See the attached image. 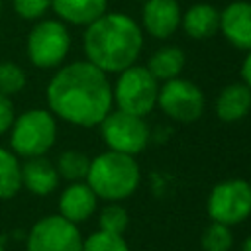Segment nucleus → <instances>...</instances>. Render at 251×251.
Returning <instances> with one entry per match:
<instances>
[{
	"label": "nucleus",
	"instance_id": "f257e3e1",
	"mask_svg": "<svg viewBox=\"0 0 251 251\" xmlns=\"http://www.w3.org/2000/svg\"><path fill=\"white\" fill-rule=\"evenodd\" d=\"M45 98L55 118L78 127L98 126L114 106L108 75L86 59L59 67L47 84Z\"/></svg>",
	"mask_w": 251,
	"mask_h": 251
},
{
	"label": "nucleus",
	"instance_id": "f03ea898",
	"mask_svg": "<svg viewBox=\"0 0 251 251\" xmlns=\"http://www.w3.org/2000/svg\"><path fill=\"white\" fill-rule=\"evenodd\" d=\"M82 49L88 63L106 75H118L120 71L135 65L137 57L141 55V25L127 14L104 12L86 25Z\"/></svg>",
	"mask_w": 251,
	"mask_h": 251
},
{
	"label": "nucleus",
	"instance_id": "7ed1b4c3",
	"mask_svg": "<svg viewBox=\"0 0 251 251\" xmlns=\"http://www.w3.org/2000/svg\"><path fill=\"white\" fill-rule=\"evenodd\" d=\"M84 180L98 198L106 202H122L137 190L141 171L135 157L108 149L90 159Z\"/></svg>",
	"mask_w": 251,
	"mask_h": 251
},
{
	"label": "nucleus",
	"instance_id": "20e7f679",
	"mask_svg": "<svg viewBox=\"0 0 251 251\" xmlns=\"http://www.w3.org/2000/svg\"><path fill=\"white\" fill-rule=\"evenodd\" d=\"M57 139V122L49 110L31 108L14 118L10 127V147L18 157H41Z\"/></svg>",
	"mask_w": 251,
	"mask_h": 251
},
{
	"label": "nucleus",
	"instance_id": "39448f33",
	"mask_svg": "<svg viewBox=\"0 0 251 251\" xmlns=\"http://www.w3.org/2000/svg\"><path fill=\"white\" fill-rule=\"evenodd\" d=\"M159 96V80L147 71V67L131 65L118 73L112 86L114 106L122 112L145 118L155 106Z\"/></svg>",
	"mask_w": 251,
	"mask_h": 251
},
{
	"label": "nucleus",
	"instance_id": "423d86ee",
	"mask_svg": "<svg viewBox=\"0 0 251 251\" xmlns=\"http://www.w3.org/2000/svg\"><path fill=\"white\" fill-rule=\"evenodd\" d=\"M27 57L37 69H57L69 55L71 35L61 20H41L27 35Z\"/></svg>",
	"mask_w": 251,
	"mask_h": 251
},
{
	"label": "nucleus",
	"instance_id": "0eeeda50",
	"mask_svg": "<svg viewBox=\"0 0 251 251\" xmlns=\"http://www.w3.org/2000/svg\"><path fill=\"white\" fill-rule=\"evenodd\" d=\"M100 135L110 151L126 153L135 157L141 153L151 137L149 126L141 116L127 114L122 110H110L108 116L98 124Z\"/></svg>",
	"mask_w": 251,
	"mask_h": 251
},
{
	"label": "nucleus",
	"instance_id": "6e6552de",
	"mask_svg": "<svg viewBox=\"0 0 251 251\" xmlns=\"http://www.w3.org/2000/svg\"><path fill=\"white\" fill-rule=\"evenodd\" d=\"M206 210L212 222L229 227L241 224L251 216V184L243 178H227L216 184L208 194Z\"/></svg>",
	"mask_w": 251,
	"mask_h": 251
},
{
	"label": "nucleus",
	"instance_id": "1a4fd4ad",
	"mask_svg": "<svg viewBox=\"0 0 251 251\" xmlns=\"http://www.w3.org/2000/svg\"><path fill=\"white\" fill-rule=\"evenodd\" d=\"M157 106L171 120L180 124H192L204 114L206 98L200 86H196L192 80L175 76L159 84Z\"/></svg>",
	"mask_w": 251,
	"mask_h": 251
},
{
	"label": "nucleus",
	"instance_id": "9d476101",
	"mask_svg": "<svg viewBox=\"0 0 251 251\" xmlns=\"http://www.w3.org/2000/svg\"><path fill=\"white\" fill-rule=\"evenodd\" d=\"M82 233L76 224L65 220L61 214L37 220L29 233L25 251H80Z\"/></svg>",
	"mask_w": 251,
	"mask_h": 251
},
{
	"label": "nucleus",
	"instance_id": "9b49d317",
	"mask_svg": "<svg viewBox=\"0 0 251 251\" xmlns=\"http://www.w3.org/2000/svg\"><path fill=\"white\" fill-rule=\"evenodd\" d=\"M180 6L176 0H145L141 25L155 39H167L180 27Z\"/></svg>",
	"mask_w": 251,
	"mask_h": 251
},
{
	"label": "nucleus",
	"instance_id": "f8f14e48",
	"mask_svg": "<svg viewBox=\"0 0 251 251\" xmlns=\"http://www.w3.org/2000/svg\"><path fill=\"white\" fill-rule=\"evenodd\" d=\"M229 45L251 51V2L235 0L220 12V29Z\"/></svg>",
	"mask_w": 251,
	"mask_h": 251
},
{
	"label": "nucleus",
	"instance_id": "ddd939ff",
	"mask_svg": "<svg viewBox=\"0 0 251 251\" xmlns=\"http://www.w3.org/2000/svg\"><path fill=\"white\" fill-rule=\"evenodd\" d=\"M96 204L98 196L86 184V180L69 182V186L59 196V214L73 224H80L94 214Z\"/></svg>",
	"mask_w": 251,
	"mask_h": 251
},
{
	"label": "nucleus",
	"instance_id": "4468645a",
	"mask_svg": "<svg viewBox=\"0 0 251 251\" xmlns=\"http://www.w3.org/2000/svg\"><path fill=\"white\" fill-rule=\"evenodd\" d=\"M59 173L45 157H29L22 165V186L35 196H47L59 186Z\"/></svg>",
	"mask_w": 251,
	"mask_h": 251
},
{
	"label": "nucleus",
	"instance_id": "2eb2a0df",
	"mask_svg": "<svg viewBox=\"0 0 251 251\" xmlns=\"http://www.w3.org/2000/svg\"><path fill=\"white\" fill-rule=\"evenodd\" d=\"M180 27L192 39H210L220 29V10L208 2H196L180 16Z\"/></svg>",
	"mask_w": 251,
	"mask_h": 251
},
{
	"label": "nucleus",
	"instance_id": "dca6fc26",
	"mask_svg": "<svg viewBox=\"0 0 251 251\" xmlns=\"http://www.w3.org/2000/svg\"><path fill=\"white\" fill-rule=\"evenodd\" d=\"M216 116L226 122L233 124L243 120L251 112V88L243 82H231L227 84L214 102Z\"/></svg>",
	"mask_w": 251,
	"mask_h": 251
},
{
	"label": "nucleus",
	"instance_id": "f3484780",
	"mask_svg": "<svg viewBox=\"0 0 251 251\" xmlns=\"http://www.w3.org/2000/svg\"><path fill=\"white\" fill-rule=\"evenodd\" d=\"M51 10L63 24L86 27L108 12V0H51Z\"/></svg>",
	"mask_w": 251,
	"mask_h": 251
},
{
	"label": "nucleus",
	"instance_id": "a211bd4d",
	"mask_svg": "<svg viewBox=\"0 0 251 251\" xmlns=\"http://www.w3.org/2000/svg\"><path fill=\"white\" fill-rule=\"evenodd\" d=\"M186 57L184 51L176 45H165L159 47L147 61V71L157 78V80H171L175 76H180L182 69H184Z\"/></svg>",
	"mask_w": 251,
	"mask_h": 251
},
{
	"label": "nucleus",
	"instance_id": "6ab92c4d",
	"mask_svg": "<svg viewBox=\"0 0 251 251\" xmlns=\"http://www.w3.org/2000/svg\"><path fill=\"white\" fill-rule=\"evenodd\" d=\"M22 188V163L10 149L0 147V200L14 198Z\"/></svg>",
	"mask_w": 251,
	"mask_h": 251
},
{
	"label": "nucleus",
	"instance_id": "aec40b11",
	"mask_svg": "<svg viewBox=\"0 0 251 251\" xmlns=\"http://www.w3.org/2000/svg\"><path fill=\"white\" fill-rule=\"evenodd\" d=\"M88 167H90V159L76 149H67L57 157L55 169L59 173V178H65L69 182H78L84 180L88 175Z\"/></svg>",
	"mask_w": 251,
	"mask_h": 251
},
{
	"label": "nucleus",
	"instance_id": "412c9836",
	"mask_svg": "<svg viewBox=\"0 0 251 251\" xmlns=\"http://www.w3.org/2000/svg\"><path fill=\"white\" fill-rule=\"evenodd\" d=\"M233 245V233L229 226L212 222L200 237V247L202 251H229Z\"/></svg>",
	"mask_w": 251,
	"mask_h": 251
},
{
	"label": "nucleus",
	"instance_id": "4be33fe9",
	"mask_svg": "<svg viewBox=\"0 0 251 251\" xmlns=\"http://www.w3.org/2000/svg\"><path fill=\"white\" fill-rule=\"evenodd\" d=\"M129 224V216L126 212L124 206H120L118 202H110L108 206L102 208L100 216H98V226L102 231L108 233H116V235H124Z\"/></svg>",
	"mask_w": 251,
	"mask_h": 251
},
{
	"label": "nucleus",
	"instance_id": "5701e85b",
	"mask_svg": "<svg viewBox=\"0 0 251 251\" xmlns=\"http://www.w3.org/2000/svg\"><path fill=\"white\" fill-rule=\"evenodd\" d=\"M80 251H129L124 235L108 233V231H94L86 239H82Z\"/></svg>",
	"mask_w": 251,
	"mask_h": 251
},
{
	"label": "nucleus",
	"instance_id": "b1692460",
	"mask_svg": "<svg viewBox=\"0 0 251 251\" xmlns=\"http://www.w3.org/2000/svg\"><path fill=\"white\" fill-rule=\"evenodd\" d=\"M25 86V73L20 65L12 61L0 63V92L12 96Z\"/></svg>",
	"mask_w": 251,
	"mask_h": 251
},
{
	"label": "nucleus",
	"instance_id": "393cba45",
	"mask_svg": "<svg viewBox=\"0 0 251 251\" xmlns=\"http://www.w3.org/2000/svg\"><path fill=\"white\" fill-rule=\"evenodd\" d=\"M14 12L22 20H39L45 16V12L51 8V0H12Z\"/></svg>",
	"mask_w": 251,
	"mask_h": 251
},
{
	"label": "nucleus",
	"instance_id": "a878e982",
	"mask_svg": "<svg viewBox=\"0 0 251 251\" xmlns=\"http://www.w3.org/2000/svg\"><path fill=\"white\" fill-rule=\"evenodd\" d=\"M14 118H16V112H14V106L10 102V96L0 92V135L10 131Z\"/></svg>",
	"mask_w": 251,
	"mask_h": 251
},
{
	"label": "nucleus",
	"instance_id": "bb28decb",
	"mask_svg": "<svg viewBox=\"0 0 251 251\" xmlns=\"http://www.w3.org/2000/svg\"><path fill=\"white\" fill-rule=\"evenodd\" d=\"M241 82L251 88V51H247V55L241 63Z\"/></svg>",
	"mask_w": 251,
	"mask_h": 251
},
{
	"label": "nucleus",
	"instance_id": "cd10ccee",
	"mask_svg": "<svg viewBox=\"0 0 251 251\" xmlns=\"http://www.w3.org/2000/svg\"><path fill=\"white\" fill-rule=\"evenodd\" d=\"M241 251H251V235H247L241 243Z\"/></svg>",
	"mask_w": 251,
	"mask_h": 251
},
{
	"label": "nucleus",
	"instance_id": "c85d7f7f",
	"mask_svg": "<svg viewBox=\"0 0 251 251\" xmlns=\"http://www.w3.org/2000/svg\"><path fill=\"white\" fill-rule=\"evenodd\" d=\"M0 12H2V0H0Z\"/></svg>",
	"mask_w": 251,
	"mask_h": 251
}]
</instances>
